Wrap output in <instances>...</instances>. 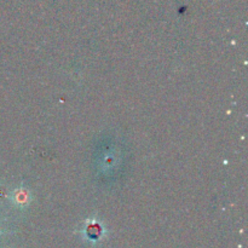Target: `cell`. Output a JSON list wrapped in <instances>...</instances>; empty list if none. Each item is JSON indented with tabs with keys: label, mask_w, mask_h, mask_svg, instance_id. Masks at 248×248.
I'll list each match as a JSON object with an SVG mask.
<instances>
[{
	"label": "cell",
	"mask_w": 248,
	"mask_h": 248,
	"mask_svg": "<svg viewBox=\"0 0 248 248\" xmlns=\"http://www.w3.org/2000/svg\"><path fill=\"white\" fill-rule=\"evenodd\" d=\"M84 234L90 241L96 242L99 239H102V236L104 235V228L101 223L96 222V220H89L85 225Z\"/></svg>",
	"instance_id": "obj_1"
},
{
	"label": "cell",
	"mask_w": 248,
	"mask_h": 248,
	"mask_svg": "<svg viewBox=\"0 0 248 248\" xmlns=\"http://www.w3.org/2000/svg\"><path fill=\"white\" fill-rule=\"evenodd\" d=\"M17 195L18 196H16V198H15V201H16L17 203H18V205H26V202L27 201H28V196H27V193H17Z\"/></svg>",
	"instance_id": "obj_2"
}]
</instances>
